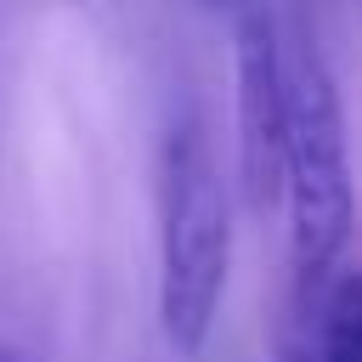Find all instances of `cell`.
<instances>
[{
    "label": "cell",
    "mask_w": 362,
    "mask_h": 362,
    "mask_svg": "<svg viewBox=\"0 0 362 362\" xmlns=\"http://www.w3.org/2000/svg\"><path fill=\"white\" fill-rule=\"evenodd\" d=\"M232 272V209L198 119L164 136L158 158V328L175 356H198Z\"/></svg>",
    "instance_id": "obj_1"
},
{
    "label": "cell",
    "mask_w": 362,
    "mask_h": 362,
    "mask_svg": "<svg viewBox=\"0 0 362 362\" xmlns=\"http://www.w3.org/2000/svg\"><path fill=\"white\" fill-rule=\"evenodd\" d=\"M294 277H317L345 260L356 192L345 153V113L328 62L305 45L288 57V124H283V198Z\"/></svg>",
    "instance_id": "obj_2"
},
{
    "label": "cell",
    "mask_w": 362,
    "mask_h": 362,
    "mask_svg": "<svg viewBox=\"0 0 362 362\" xmlns=\"http://www.w3.org/2000/svg\"><path fill=\"white\" fill-rule=\"evenodd\" d=\"M238 187L255 215H272L283 198V124H288V57L277 23L260 0H238Z\"/></svg>",
    "instance_id": "obj_3"
},
{
    "label": "cell",
    "mask_w": 362,
    "mask_h": 362,
    "mask_svg": "<svg viewBox=\"0 0 362 362\" xmlns=\"http://www.w3.org/2000/svg\"><path fill=\"white\" fill-rule=\"evenodd\" d=\"M272 362H362V266L294 277L272 328Z\"/></svg>",
    "instance_id": "obj_4"
},
{
    "label": "cell",
    "mask_w": 362,
    "mask_h": 362,
    "mask_svg": "<svg viewBox=\"0 0 362 362\" xmlns=\"http://www.w3.org/2000/svg\"><path fill=\"white\" fill-rule=\"evenodd\" d=\"M209 6H238V0H209Z\"/></svg>",
    "instance_id": "obj_5"
},
{
    "label": "cell",
    "mask_w": 362,
    "mask_h": 362,
    "mask_svg": "<svg viewBox=\"0 0 362 362\" xmlns=\"http://www.w3.org/2000/svg\"><path fill=\"white\" fill-rule=\"evenodd\" d=\"M0 362H17V356H6V351H0Z\"/></svg>",
    "instance_id": "obj_6"
}]
</instances>
